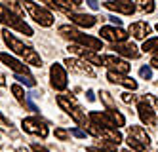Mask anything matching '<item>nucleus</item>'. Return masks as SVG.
I'll return each mask as SVG.
<instances>
[{"label":"nucleus","mask_w":158,"mask_h":152,"mask_svg":"<svg viewBox=\"0 0 158 152\" xmlns=\"http://www.w3.org/2000/svg\"><path fill=\"white\" fill-rule=\"evenodd\" d=\"M151 65H152L154 68H158V53H156V55H152V59H151Z\"/></svg>","instance_id":"38"},{"label":"nucleus","mask_w":158,"mask_h":152,"mask_svg":"<svg viewBox=\"0 0 158 152\" xmlns=\"http://www.w3.org/2000/svg\"><path fill=\"white\" fill-rule=\"evenodd\" d=\"M73 135H74V137H78V139H86V131L78 129V127H74V129H73Z\"/></svg>","instance_id":"35"},{"label":"nucleus","mask_w":158,"mask_h":152,"mask_svg":"<svg viewBox=\"0 0 158 152\" xmlns=\"http://www.w3.org/2000/svg\"><path fill=\"white\" fill-rule=\"evenodd\" d=\"M99 34H101V38H105L112 44H126V40L130 36L122 27H101Z\"/></svg>","instance_id":"9"},{"label":"nucleus","mask_w":158,"mask_h":152,"mask_svg":"<svg viewBox=\"0 0 158 152\" xmlns=\"http://www.w3.org/2000/svg\"><path fill=\"white\" fill-rule=\"evenodd\" d=\"M124 152H135V150H130V148H124Z\"/></svg>","instance_id":"41"},{"label":"nucleus","mask_w":158,"mask_h":152,"mask_svg":"<svg viewBox=\"0 0 158 152\" xmlns=\"http://www.w3.org/2000/svg\"><path fill=\"white\" fill-rule=\"evenodd\" d=\"M89 122H94L97 125H103V127H110V129H116V122L110 118L109 112H89Z\"/></svg>","instance_id":"19"},{"label":"nucleus","mask_w":158,"mask_h":152,"mask_svg":"<svg viewBox=\"0 0 158 152\" xmlns=\"http://www.w3.org/2000/svg\"><path fill=\"white\" fill-rule=\"evenodd\" d=\"M53 133H55V137H57L59 141H69V137H71V133H69V131H65V129H61V127H57V129H55Z\"/></svg>","instance_id":"31"},{"label":"nucleus","mask_w":158,"mask_h":152,"mask_svg":"<svg viewBox=\"0 0 158 152\" xmlns=\"http://www.w3.org/2000/svg\"><path fill=\"white\" fill-rule=\"evenodd\" d=\"M151 145V137L147 135V131L141 125H131L128 131V148L135 152H143Z\"/></svg>","instance_id":"6"},{"label":"nucleus","mask_w":158,"mask_h":152,"mask_svg":"<svg viewBox=\"0 0 158 152\" xmlns=\"http://www.w3.org/2000/svg\"><path fill=\"white\" fill-rule=\"evenodd\" d=\"M21 125H23V129L31 135H38L42 139L48 137V125L44 120L36 118V116H31V118H23V122H21Z\"/></svg>","instance_id":"8"},{"label":"nucleus","mask_w":158,"mask_h":152,"mask_svg":"<svg viewBox=\"0 0 158 152\" xmlns=\"http://www.w3.org/2000/svg\"><path fill=\"white\" fill-rule=\"evenodd\" d=\"M122 101L124 103H131L133 101V95H131V93H122Z\"/></svg>","instance_id":"36"},{"label":"nucleus","mask_w":158,"mask_h":152,"mask_svg":"<svg viewBox=\"0 0 158 152\" xmlns=\"http://www.w3.org/2000/svg\"><path fill=\"white\" fill-rule=\"evenodd\" d=\"M110 50L116 55H122V57H131V59H137L139 57V51L133 44H112Z\"/></svg>","instance_id":"20"},{"label":"nucleus","mask_w":158,"mask_h":152,"mask_svg":"<svg viewBox=\"0 0 158 152\" xmlns=\"http://www.w3.org/2000/svg\"><path fill=\"white\" fill-rule=\"evenodd\" d=\"M2 38H4V42H6V46L10 50H12L14 53H17V55H21L25 59V63H29V65H35V67H42V57L31 48V46H25L21 40H17L12 32H10V29H6V31H2Z\"/></svg>","instance_id":"1"},{"label":"nucleus","mask_w":158,"mask_h":152,"mask_svg":"<svg viewBox=\"0 0 158 152\" xmlns=\"http://www.w3.org/2000/svg\"><path fill=\"white\" fill-rule=\"evenodd\" d=\"M86 95H88V101H95V95H94V91H92V89H88V91H86Z\"/></svg>","instance_id":"39"},{"label":"nucleus","mask_w":158,"mask_h":152,"mask_svg":"<svg viewBox=\"0 0 158 152\" xmlns=\"http://www.w3.org/2000/svg\"><path fill=\"white\" fill-rule=\"evenodd\" d=\"M139 76L145 78V80H151L152 78V68L151 67H141L139 68Z\"/></svg>","instance_id":"32"},{"label":"nucleus","mask_w":158,"mask_h":152,"mask_svg":"<svg viewBox=\"0 0 158 152\" xmlns=\"http://www.w3.org/2000/svg\"><path fill=\"white\" fill-rule=\"evenodd\" d=\"M10 89H12L14 97H15V99H17L21 105H25V103H27V97H25V89L21 88L19 84H12V88H10Z\"/></svg>","instance_id":"25"},{"label":"nucleus","mask_w":158,"mask_h":152,"mask_svg":"<svg viewBox=\"0 0 158 152\" xmlns=\"http://www.w3.org/2000/svg\"><path fill=\"white\" fill-rule=\"evenodd\" d=\"M31 150H32V152H50L46 146H42V145H38V143H32V145H31Z\"/></svg>","instance_id":"34"},{"label":"nucleus","mask_w":158,"mask_h":152,"mask_svg":"<svg viewBox=\"0 0 158 152\" xmlns=\"http://www.w3.org/2000/svg\"><path fill=\"white\" fill-rule=\"evenodd\" d=\"M65 65L69 67L71 71H74V72H80V74H86V76H95L94 67H89L86 61H80V59H73V57H69V59H65Z\"/></svg>","instance_id":"16"},{"label":"nucleus","mask_w":158,"mask_h":152,"mask_svg":"<svg viewBox=\"0 0 158 152\" xmlns=\"http://www.w3.org/2000/svg\"><path fill=\"white\" fill-rule=\"evenodd\" d=\"M0 21H2L6 27H12V29L19 31L21 34H25V36H32V29L23 19H19L15 14H12V11L6 8V4H2V2H0Z\"/></svg>","instance_id":"5"},{"label":"nucleus","mask_w":158,"mask_h":152,"mask_svg":"<svg viewBox=\"0 0 158 152\" xmlns=\"http://www.w3.org/2000/svg\"><path fill=\"white\" fill-rule=\"evenodd\" d=\"M69 19L74 23V25H78V27H86V29L94 27L95 23H97V19H95L94 15H86V14H69Z\"/></svg>","instance_id":"21"},{"label":"nucleus","mask_w":158,"mask_h":152,"mask_svg":"<svg viewBox=\"0 0 158 152\" xmlns=\"http://www.w3.org/2000/svg\"><path fill=\"white\" fill-rule=\"evenodd\" d=\"M156 31H158V25H156Z\"/></svg>","instance_id":"42"},{"label":"nucleus","mask_w":158,"mask_h":152,"mask_svg":"<svg viewBox=\"0 0 158 152\" xmlns=\"http://www.w3.org/2000/svg\"><path fill=\"white\" fill-rule=\"evenodd\" d=\"M0 61H2L4 65H8L15 74H21V76H23V74H29V67H27L25 63L17 61L14 55H10V53H0Z\"/></svg>","instance_id":"15"},{"label":"nucleus","mask_w":158,"mask_h":152,"mask_svg":"<svg viewBox=\"0 0 158 152\" xmlns=\"http://www.w3.org/2000/svg\"><path fill=\"white\" fill-rule=\"evenodd\" d=\"M103 6H105L107 10L118 11V14H124V15H131V14H135V2H131V0H116V2H103Z\"/></svg>","instance_id":"13"},{"label":"nucleus","mask_w":158,"mask_h":152,"mask_svg":"<svg viewBox=\"0 0 158 152\" xmlns=\"http://www.w3.org/2000/svg\"><path fill=\"white\" fill-rule=\"evenodd\" d=\"M128 32L131 34L133 38H137V40H145L147 34H151V25L147 21H135V23L130 25Z\"/></svg>","instance_id":"18"},{"label":"nucleus","mask_w":158,"mask_h":152,"mask_svg":"<svg viewBox=\"0 0 158 152\" xmlns=\"http://www.w3.org/2000/svg\"><path fill=\"white\" fill-rule=\"evenodd\" d=\"M69 51H73V53H74V55H78V57H82V59H84V61H88V63L103 65V57L97 55V53H95V51H92V50L82 48V46H74V44H71V46H69Z\"/></svg>","instance_id":"12"},{"label":"nucleus","mask_w":158,"mask_h":152,"mask_svg":"<svg viewBox=\"0 0 158 152\" xmlns=\"http://www.w3.org/2000/svg\"><path fill=\"white\" fill-rule=\"evenodd\" d=\"M57 105L59 107L71 116V118L78 124V125H88L89 122H88V118H86V114H84V110H82V107L76 103V99L74 97H65V95H57Z\"/></svg>","instance_id":"3"},{"label":"nucleus","mask_w":158,"mask_h":152,"mask_svg":"<svg viewBox=\"0 0 158 152\" xmlns=\"http://www.w3.org/2000/svg\"><path fill=\"white\" fill-rule=\"evenodd\" d=\"M137 114L143 124L147 125H156V112L152 110V107L149 105V101H139L137 105Z\"/></svg>","instance_id":"14"},{"label":"nucleus","mask_w":158,"mask_h":152,"mask_svg":"<svg viewBox=\"0 0 158 152\" xmlns=\"http://www.w3.org/2000/svg\"><path fill=\"white\" fill-rule=\"evenodd\" d=\"M88 152H116V150L110 145H103V146H88Z\"/></svg>","instance_id":"30"},{"label":"nucleus","mask_w":158,"mask_h":152,"mask_svg":"<svg viewBox=\"0 0 158 152\" xmlns=\"http://www.w3.org/2000/svg\"><path fill=\"white\" fill-rule=\"evenodd\" d=\"M50 4L55 8L65 10L67 14H74V10H78L84 2H80V0H55V2H50Z\"/></svg>","instance_id":"22"},{"label":"nucleus","mask_w":158,"mask_h":152,"mask_svg":"<svg viewBox=\"0 0 158 152\" xmlns=\"http://www.w3.org/2000/svg\"><path fill=\"white\" fill-rule=\"evenodd\" d=\"M4 4H6V8L12 11V14H15L19 19L25 17V15H23V10H25V8H23V4H21V2H4ZM23 21H25V19H23Z\"/></svg>","instance_id":"23"},{"label":"nucleus","mask_w":158,"mask_h":152,"mask_svg":"<svg viewBox=\"0 0 158 152\" xmlns=\"http://www.w3.org/2000/svg\"><path fill=\"white\" fill-rule=\"evenodd\" d=\"M139 8L143 10V11H147V14H152V11H154V2H151V0H149V2H141L139 4Z\"/></svg>","instance_id":"33"},{"label":"nucleus","mask_w":158,"mask_h":152,"mask_svg":"<svg viewBox=\"0 0 158 152\" xmlns=\"http://www.w3.org/2000/svg\"><path fill=\"white\" fill-rule=\"evenodd\" d=\"M143 51L147 53H158V38H147L143 42Z\"/></svg>","instance_id":"24"},{"label":"nucleus","mask_w":158,"mask_h":152,"mask_svg":"<svg viewBox=\"0 0 158 152\" xmlns=\"http://www.w3.org/2000/svg\"><path fill=\"white\" fill-rule=\"evenodd\" d=\"M107 80L112 82V84L124 86V88H128V89H137V82H135L133 78H130V76H126V74H116V72L109 71L107 72Z\"/></svg>","instance_id":"17"},{"label":"nucleus","mask_w":158,"mask_h":152,"mask_svg":"<svg viewBox=\"0 0 158 152\" xmlns=\"http://www.w3.org/2000/svg\"><path fill=\"white\" fill-rule=\"evenodd\" d=\"M99 95H101V101L105 103L107 110H116V105H114V101H112V97H110L109 91H99Z\"/></svg>","instance_id":"26"},{"label":"nucleus","mask_w":158,"mask_h":152,"mask_svg":"<svg viewBox=\"0 0 158 152\" xmlns=\"http://www.w3.org/2000/svg\"><path fill=\"white\" fill-rule=\"evenodd\" d=\"M50 80H52V88L57 89V91H63L67 88V72L63 65L59 63H53L52 68H50Z\"/></svg>","instance_id":"10"},{"label":"nucleus","mask_w":158,"mask_h":152,"mask_svg":"<svg viewBox=\"0 0 158 152\" xmlns=\"http://www.w3.org/2000/svg\"><path fill=\"white\" fill-rule=\"evenodd\" d=\"M59 34H61V36H65V38H69V40L78 42V44L82 46V48L92 50V51H97V50L103 48V44H101L99 38L88 36V34H84V32H80V31L73 29L71 25H61V27H59Z\"/></svg>","instance_id":"2"},{"label":"nucleus","mask_w":158,"mask_h":152,"mask_svg":"<svg viewBox=\"0 0 158 152\" xmlns=\"http://www.w3.org/2000/svg\"><path fill=\"white\" fill-rule=\"evenodd\" d=\"M107 112L110 114V118H112V120L116 122V125H118V127L126 124V118H124V116H122V114H120L118 110H107Z\"/></svg>","instance_id":"29"},{"label":"nucleus","mask_w":158,"mask_h":152,"mask_svg":"<svg viewBox=\"0 0 158 152\" xmlns=\"http://www.w3.org/2000/svg\"><path fill=\"white\" fill-rule=\"evenodd\" d=\"M88 133H92L94 137L101 139L103 141V145H110V146H118L122 143V135L118 129H110V127H103V125H97L94 122H89L86 125Z\"/></svg>","instance_id":"4"},{"label":"nucleus","mask_w":158,"mask_h":152,"mask_svg":"<svg viewBox=\"0 0 158 152\" xmlns=\"http://www.w3.org/2000/svg\"><path fill=\"white\" fill-rule=\"evenodd\" d=\"M0 129H2V131H6V133H12V135H15V129H14V124L10 122V120H6L2 112H0Z\"/></svg>","instance_id":"27"},{"label":"nucleus","mask_w":158,"mask_h":152,"mask_svg":"<svg viewBox=\"0 0 158 152\" xmlns=\"http://www.w3.org/2000/svg\"><path fill=\"white\" fill-rule=\"evenodd\" d=\"M109 19H110V21H112V23H114V25H116V27H120V25H122V21H120V19H116V17H114V15H110V17H109Z\"/></svg>","instance_id":"40"},{"label":"nucleus","mask_w":158,"mask_h":152,"mask_svg":"<svg viewBox=\"0 0 158 152\" xmlns=\"http://www.w3.org/2000/svg\"><path fill=\"white\" fill-rule=\"evenodd\" d=\"M15 80H19L21 84H25V86H29V88H35V86H36V80L32 78L31 74H23V76H21V74H15Z\"/></svg>","instance_id":"28"},{"label":"nucleus","mask_w":158,"mask_h":152,"mask_svg":"<svg viewBox=\"0 0 158 152\" xmlns=\"http://www.w3.org/2000/svg\"><path fill=\"white\" fill-rule=\"evenodd\" d=\"M103 67H107L109 71L116 72V74H128L130 72V65L124 59L114 57V55H103Z\"/></svg>","instance_id":"11"},{"label":"nucleus","mask_w":158,"mask_h":152,"mask_svg":"<svg viewBox=\"0 0 158 152\" xmlns=\"http://www.w3.org/2000/svg\"><path fill=\"white\" fill-rule=\"evenodd\" d=\"M21 4H23V8L29 11V15L35 19L40 27H52L53 25V15L50 14L46 8L38 6L36 2H21Z\"/></svg>","instance_id":"7"},{"label":"nucleus","mask_w":158,"mask_h":152,"mask_svg":"<svg viewBox=\"0 0 158 152\" xmlns=\"http://www.w3.org/2000/svg\"><path fill=\"white\" fill-rule=\"evenodd\" d=\"M89 8H92V10H97L99 8V2H95V0H89V2H86Z\"/></svg>","instance_id":"37"}]
</instances>
